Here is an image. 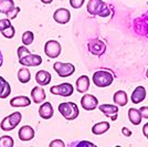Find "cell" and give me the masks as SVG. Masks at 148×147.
Instances as JSON below:
<instances>
[{
    "label": "cell",
    "instance_id": "5bb4252c",
    "mask_svg": "<svg viewBox=\"0 0 148 147\" xmlns=\"http://www.w3.org/2000/svg\"><path fill=\"white\" fill-rule=\"evenodd\" d=\"M145 98H146V89L142 85L137 86L135 90L133 91L132 96H130V100H132V102L134 104L142 103Z\"/></svg>",
    "mask_w": 148,
    "mask_h": 147
},
{
    "label": "cell",
    "instance_id": "836d02e7",
    "mask_svg": "<svg viewBox=\"0 0 148 147\" xmlns=\"http://www.w3.org/2000/svg\"><path fill=\"white\" fill-rule=\"evenodd\" d=\"M139 112L142 114L143 118H147L148 120V106H143V107H140Z\"/></svg>",
    "mask_w": 148,
    "mask_h": 147
},
{
    "label": "cell",
    "instance_id": "d6986e66",
    "mask_svg": "<svg viewBox=\"0 0 148 147\" xmlns=\"http://www.w3.org/2000/svg\"><path fill=\"white\" fill-rule=\"evenodd\" d=\"M36 81L39 85H48L51 82V74L45 70H40L36 74Z\"/></svg>",
    "mask_w": 148,
    "mask_h": 147
},
{
    "label": "cell",
    "instance_id": "3957f363",
    "mask_svg": "<svg viewBox=\"0 0 148 147\" xmlns=\"http://www.w3.org/2000/svg\"><path fill=\"white\" fill-rule=\"evenodd\" d=\"M93 83L99 87H106L110 86L114 81V76L110 71L106 70H99L96 71L92 76Z\"/></svg>",
    "mask_w": 148,
    "mask_h": 147
},
{
    "label": "cell",
    "instance_id": "8fae6325",
    "mask_svg": "<svg viewBox=\"0 0 148 147\" xmlns=\"http://www.w3.org/2000/svg\"><path fill=\"white\" fill-rule=\"evenodd\" d=\"M81 105L85 111H93L99 107V100L92 94H85L81 98Z\"/></svg>",
    "mask_w": 148,
    "mask_h": 147
},
{
    "label": "cell",
    "instance_id": "7c38bea8",
    "mask_svg": "<svg viewBox=\"0 0 148 147\" xmlns=\"http://www.w3.org/2000/svg\"><path fill=\"white\" fill-rule=\"evenodd\" d=\"M53 19H54V21H56V23L65 25L71 19V12L66 8H59L56 10V12L53 13Z\"/></svg>",
    "mask_w": 148,
    "mask_h": 147
},
{
    "label": "cell",
    "instance_id": "8992f818",
    "mask_svg": "<svg viewBox=\"0 0 148 147\" xmlns=\"http://www.w3.org/2000/svg\"><path fill=\"white\" fill-rule=\"evenodd\" d=\"M44 53L51 59H56L61 54V44L56 40H49L44 44Z\"/></svg>",
    "mask_w": 148,
    "mask_h": 147
},
{
    "label": "cell",
    "instance_id": "8d00e7d4",
    "mask_svg": "<svg viewBox=\"0 0 148 147\" xmlns=\"http://www.w3.org/2000/svg\"><path fill=\"white\" fill-rule=\"evenodd\" d=\"M122 133H123L125 136H130V135H132V132H130L128 128H126V127H123V128H122Z\"/></svg>",
    "mask_w": 148,
    "mask_h": 147
},
{
    "label": "cell",
    "instance_id": "d4e9b609",
    "mask_svg": "<svg viewBox=\"0 0 148 147\" xmlns=\"http://www.w3.org/2000/svg\"><path fill=\"white\" fill-rule=\"evenodd\" d=\"M13 8H14L13 0H0V10L3 14H7Z\"/></svg>",
    "mask_w": 148,
    "mask_h": 147
},
{
    "label": "cell",
    "instance_id": "83f0119b",
    "mask_svg": "<svg viewBox=\"0 0 148 147\" xmlns=\"http://www.w3.org/2000/svg\"><path fill=\"white\" fill-rule=\"evenodd\" d=\"M1 34L5 38H7V39H12V38L14 37V34H16L14 27H13L12 25H10V27H8L7 29H5L3 31H1Z\"/></svg>",
    "mask_w": 148,
    "mask_h": 147
},
{
    "label": "cell",
    "instance_id": "e575fe53",
    "mask_svg": "<svg viewBox=\"0 0 148 147\" xmlns=\"http://www.w3.org/2000/svg\"><path fill=\"white\" fill-rule=\"evenodd\" d=\"M74 145L75 146H88V147L95 146L93 143H90V142H79V143H75Z\"/></svg>",
    "mask_w": 148,
    "mask_h": 147
},
{
    "label": "cell",
    "instance_id": "f35d334b",
    "mask_svg": "<svg viewBox=\"0 0 148 147\" xmlns=\"http://www.w3.org/2000/svg\"><path fill=\"white\" fill-rule=\"evenodd\" d=\"M53 0H41V2H43V3H45V5H49V3H51Z\"/></svg>",
    "mask_w": 148,
    "mask_h": 147
},
{
    "label": "cell",
    "instance_id": "4fadbf2b",
    "mask_svg": "<svg viewBox=\"0 0 148 147\" xmlns=\"http://www.w3.org/2000/svg\"><path fill=\"white\" fill-rule=\"evenodd\" d=\"M31 98L33 101V103H37V104H42L47 95H45V91L43 90V87L41 86H34L32 90H31Z\"/></svg>",
    "mask_w": 148,
    "mask_h": 147
},
{
    "label": "cell",
    "instance_id": "cb8c5ba5",
    "mask_svg": "<svg viewBox=\"0 0 148 147\" xmlns=\"http://www.w3.org/2000/svg\"><path fill=\"white\" fill-rule=\"evenodd\" d=\"M18 80L23 84L31 80V73L27 67H21L18 71Z\"/></svg>",
    "mask_w": 148,
    "mask_h": 147
},
{
    "label": "cell",
    "instance_id": "74e56055",
    "mask_svg": "<svg viewBox=\"0 0 148 147\" xmlns=\"http://www.w3.org/2000/svg\"><path fill=\"white\" fill-rule=\"evenodd\" d=\"M2 63H3V56H2L1 51H0V67H1V65H2Z\"/></svg>",
    "mask_w": 148,
    "mask_h": 147
},
{
    "label": "cell",
    "instance_id": "5b68a950",
    "mask_svg": "<svg viewBox=\"0 0 148 147\" xmlns=\"http://www.w3.org/2000/svg\"><path fill=\"white\" fill-rule=\"evenodd\" d=\"M53 69L60 78H69L75 72V67L72 63H63V62H56L53 64Z\"/></svg>",
    "mask_w": 148,
    "mask_h": 147
},
{
    "label": "cell",
    "instance_id": "7402d4cb",
    "mask_svg": "<svg viewBox=\"0 0 148 147\" xmlns=\"http://www.w3.org/2000/svg\"><path fill=\"white\" fill-rule=\"evenodd\" d=\"M110 123L108 122H99L96 123L92 127V133L94 135H102L106 133L110 129Z\"/></svg>",
    "mask_w": 148,
    "mask_h": 147
},
{
    "label": "cell",
    "instance_id": "4dcf8cb0",
    "mask_svg": "<svg viewBox=\"0 0 148 147\" xmlns=\"http://www.w3.org/2000/svg\"><path fill=\"white\" fill-rule=\"evenodd\" d=\"M17 53H18V56H19V59L20 58H23L25 55L27 54H29L30 53V51L27 49V47H19L18 50H17Z\"/></svg>",
    "mask_w": 148,
    "mask_h": 147
},
{
    "label": "cell",
    "instance_id": "1f68e13d",
    "mask_svg": "<svg viewBox=\"0 0 148 147\" xmlns=\"http://www.w3.org/2000/svg\"><path fill=\"white\" fill-rule=\"evenodd\" d=\"M84 1L85 0H70V5L74 9H80L81 7L83 6Z\"/></svg>",
    "mask_w": 148,
    "mask_h": 147
},
{
    "label": "cell",
    "instance_id": "44dd1931",
    "mask_svg": "<svg viewBox=\"0 0 148 147\" xmlns=\"http://www.w3.org/2000/svg\"><path fill=\"white\" fill-rule=\"evenodd\" d=\"M11 94V86L2 76H0V98H7Z\"/></svg>",
    "mask_w": 148,
    "mask_h": 147
},
{
    "label": "cell",
    "instance_id": "52a82bcc",
    "mask_svg": "<svg viewBox=\"0 0 148 147\" xmlns=\"http://www.w3.org/2000/svg\"><path fill=\"white\" fill-rule=\"evenodd\" d=\"M50 92L60 96H71L74 92V86L71 83H61L59 85L51 86Z\"/></svg>",
    "mask_w": 148,
    "mask_h": 147
},
{
    "label": "cell",
    "instance_id": "30bf717a",
    "mask_svg": "<svg viewBox=\"0 0 148 147\" xmlns=\"http://www.w3.org/2000/svg\"><path fill=\"white\" fill-rule=\"evenodd\" d=\"M99 110L105 116L110 117L112 121H116L118 117V105L114 104H101Z\"/></svg>",
    "mask_w": 148,
    "mask_h": 147
},
{
    "label": "cell",
    "instance_id": "277c9868",
    "mask_svg": "<svg viewBox=\"0 0 148 147\" xmlns=\"http://www.w3.org/2000/svg\"><path fill=\"white\" fill-rule=\"evenodd\" d=\"M22 120V115L20 112H13L12 114L6 116L1 123H0V128L2 131H12L19 125V123Z\"/></svg>",
    "mask_w": 148,
    "mask_h": 147
},
{
    "label": "cell",
    "instance_id": "4316f807",
    "mask_svg": "<svg viewBox=\"0 0 148 147\" xmlns=\"http://www.w3.org/2000/svg\"><path fill=\"white\" fill-rule=\"evenodd\" d=\"M33 40H34V34H33L32 31H25V32H23V34H22V43L25 44V47L30 45L31 43L33 42Z\"/></svg>",
    "mask_w": 148,
    "mask_h": 147
},
{
    "label": "cell",
    "instance_id": "e0dca14e",
    "mask_svg": "<svg viewBox=\"0 0 148 147\" xmlns=\"http://www.w3.org/2000/svg\"><path fill=\"white\" fill-rule=\"evenodd\" d=\"M75 87H76V91L79 93H86L88 91V89H90V78L87 75L80 76L76 80Z\"/></svg>",
    "mask_w": 148,
    "mask_h": 147
},
{
    "label": "cell",
    "instance_id": "60d3db41",
    "mask_svg": "<svg viewBox=\"0 0 148 147\" xmlns=\"http://www.w3.org/2000/svg\"><path fill=\"white\" fill-rule=\"evenodd\" d=\"M0 12H1V10H0Z\"/></svg>",
    "mask_w": 148,
    "mask_h": 147
},
{
    "label": "cell",
    "instance_id": "7a4b0ae2",
    "mask_svg": "<svg viewBox=\"0 0 148 147\" xmlns=\"http://www.w3.org/2000/svg\"><path fill=\"white\" fill-rule=\"evenodd\" d=\"M59 112L61 113V115L66 121H74L76 117L79 116L80 114V111L77 105L73 103V102H64L61 103L58 107Z\"/></svg>",
    "mask_w": 148,
    "mask_h": 147
},
{
    "label": "cell",
    "instance_id": "ffe728a7",
    "mask_svg": "<svg viewBox=\"0 0 148 147\" xmlns=\"http://www.w3.org/2000/svg\"><path fill=\"white\" fill-rule=\"evenodd\" d=\"M113 101L114 103L118 106H125V105L128 103V96H127V93L125 91H117L115 92L114 96H113Z\"/></svg>",
    "mask_w": 148,
    "mask_h": 147
},
{
    "label": "cell",
    "instance_id": "f1b7e54d",
    "mask_svg": "<svg viewBox=\"0 0 148 147\" xmlns=\"http://www.w3.org/2000/svg\"><path fill=\"white\" fill-rule=\"evenodd\" d=\"M20 8L19 7H14L12 10H10L9 12L7 13V17H8V19H16L17 18V14H18L19 12H20Z\"/></svg>",
    "mask_w": 148,
    "mask_h": 147
},
{
    "label": "cell",
    "instance_id": "d590c367",
    "mask_svg": "<svg viewBox=\"0 0 148 147\" xmlns=\"http://www.w3.org/2000/svg\"><path fill=\"white\" fill-rule=\"evenodd\" d=\"M143 134L145 135L146 138H148V123H146L144 125V127H143Z\"/></svg>",
    "mask_w": 148,
    "mask_h": 147
},
{
    "label": "cell",
    "instance_id": "603a6c76",
    "mask_svg": "<svg viewBox=\"0 0 148 147\" xmlns=\"http://www.w3.org/2000/svg\"><path fill=\"white\" fill-rule=\"evenodd\" d=\"M128 118H130V123L133 125H139L142 122V114L139 110H136V109H130L128 110Z\"/></svg>",
    "mask_w": 148,
    "mask_h": 147
},
{
    "label": "cell",
    "instance_id": "d6a6232c",
    "mask_svg": "<svg viewBox=\"0 0 148 147\" xmlns=\"http://www.w3.org/2000/svg\"><path fill=\"white\" fill-rule=\"evenodd\" d=\"M65 144L62 139H54L50 143V147H64Z\"/></svg>",
    "mask_w": 148,
    "mask_h": 147
},
{
    "label": "cell",
    "instance_id": "ba28073f",
    "mask_svg": "<svg viewBox=\"0 0 148 147\" xmlns=\"http://www.w3.org/2000/svg\"><path fill=\"white\" fill-rule=\"evenodd\" d=\"M19 63L23 67H39L42 63V58L38 54L29 53L19 59Z\"/></svg>",
    "mask_w": 148,
    "mask_h": 147
},
{
    "label": "cell",
    "instance_id": "9c48e42d",
    "mask_svg": "<svg viewBox=\"0 0 148 147\" xmlns=\"http://www.w3.org/2000/svg\"><path fill=\"white\" fill-rule=\"evenodd\" d=\"M87 47H88V51L94 55H103L104 54V52L106 51V44H105L103 41H101L99 39H93L91 40L88 44H87Z\"/></svg>",
    "mask_w": 148,
    "mask_h": 147
},
{
    "label": "cell",
    "instance_id": "2e32d148",
    "mask_svg": "<svg viewBox=\"0 0 148 147\" xmlns=\"http://www.w3.org/2000/svg\"><path fill=\"white\" fill-rule=\"evenodd\" d=\"M18 135L20 141L29 142L31 139H33V137H34V129L32 128L31 126H29V125H25V126H22L21 128L19 129Z\"/></svg>",
    "mask_w": 148,
    "mask_h": 147
},
{
    "label": "cell",
    "instance_id": "484cf974",
    "mask_svg": "<svg viewBox=\"0 0 148 147\" xmlns=\"http://www.w3.org/2000/svg\"><path fill=\"white\" fill-rule=\"evenodd\" d=\"M14 145V141L11 136L3 135L0 137V147H12Z\"/></svg>",
    "mask_w": 148,
    "mask_h": 147
},
{
    "label": "cell",
    "instance_id": "6da1fadb",
    "mask_svg": "<svg viewBox=\"0 0 148 147\" xmlns=\"http://www.w3.org/2000/svg\"><path fill=\"white\" fill-rule=\"evenodd\" d=\"M86 9L90 14L99 16V17H107L111 13L107 5L102 0H90L87 2Z\"/></svg>",
    "mask_w": 148,
    "mask_h": 147
},
{
    "label": "cell",
    "instance_id": "ac0fdd59",
    "mask_svg": "<svg viewBox=\"0 0 148 147\" xmlns=\"http://www.w3.org/2000/svg\"><path fill=\"white\" fill-rule=\"evenodd\" d=\"M31 104V100L28 96L21 95V96H16L10 101V105L12 107H27Z\"/></svg>",
    "mask_w": 148,
    "mask_h": 147
},
{
    "label": "cell",
    "instance_id": "9a60e30c",
    "mask_svg": "<svg viewBox=\"0 0 148 147\" xmlns=\"http://www.w3.org/2000/svg\"><path fill=\"white\" fill-rule=\"evenodd\" d=\"M53 114H54L53 106L49 102L42 103L41 106L39 107V115H40L41 118H43V120H50L51 117L53 116Z\"/></svg>",
    "mask_w": 148,
    "mask_h": 147
},
{
    "label": "cell",
    "instance_id": "ab89813d",
    "mask_svg": "<svg viewBox=\"0 0 148 147\" xmlns=\"http://www.w3.org/2000/svg\"><path fill=\"white\" fill-rule=\"evenodd\" d=\"M146 78L148 79V69H147V71H146Z\"/></svg>",
    "mask_w": 148,
    "mask_h": 147
},
{
    "label": "cell",
    "instance_id": "f546056e",
    "mask_svg": "<svg viewBox=\"0 0 148 147\" xmlns=\"http://www.w3.org/2000/svg\"><path fill=\"white\" fill-rule=\"evenodd\" d=\"M11 25V21L10 19H1L0 20V32L3 31L5 29H7L8 27Z\"/></svg>",
    "mask_w": 148,
    "mask_h": 147
}]
</instances>
